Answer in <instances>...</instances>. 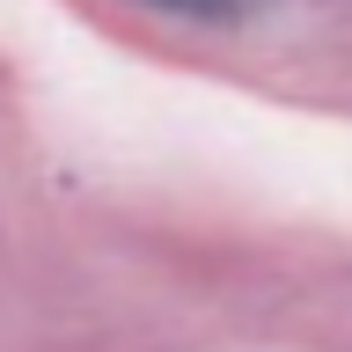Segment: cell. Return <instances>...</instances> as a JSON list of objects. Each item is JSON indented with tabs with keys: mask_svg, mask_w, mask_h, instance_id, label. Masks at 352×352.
<instances>
[{
	"mask_svg": "<svg viewBox=\"0 0 352 352\" xmlns=\"http://www.w3.org/2000/svg\"><path fill=\"white\" fill-rule=\"evenodd\" d=\"M147 8H169V15H198V22H235L242 0H147Z\"/></svg>",
	"mask_w": 352,
	"mask_h": 352,
	"instance_id": "obj_1",
	"label": "cell"
}]
</instances>
